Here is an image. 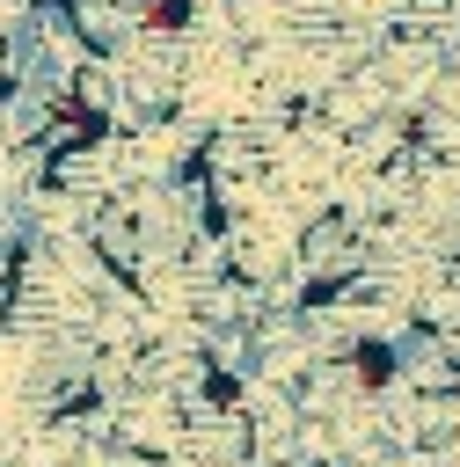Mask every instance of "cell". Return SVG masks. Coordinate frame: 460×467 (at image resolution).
<instances>
[{
	"label": "cell",
	"instance_id": "1",
	"mask_svg": "<svg viewBox=\"0 0 460 467\" xmlns=\"http://www.w3.org/2000/svg\"><path fill=\"white\" fill-rule=\"evenodd\" d=\"M372 263V226L350 204H314L292 234V306H321L343 277H358Z\"/></svg>",
	"mask_w": 460,
	"mask_h": 467
}]
</instances>
